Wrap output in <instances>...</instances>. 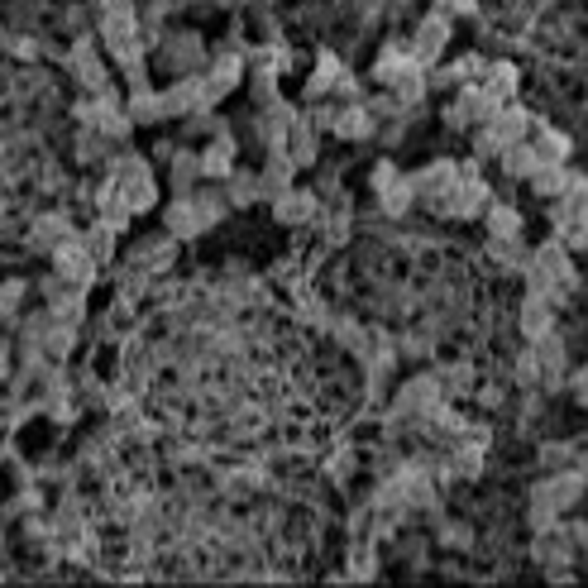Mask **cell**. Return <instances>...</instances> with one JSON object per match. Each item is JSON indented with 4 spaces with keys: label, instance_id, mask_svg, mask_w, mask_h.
Returning a JSON list of instances; mask_svg holds the SVG:
<instances>
[{
    "label": "cell",
    "instance_id": "cell-1",
    "mask_svg": "<svg viewBox=\"0 0 588 588\" xmlns=\"http://www.w3.org/2000/svg\"><path fill=\"white\" fill-rule=\"evenodd\" d=\"M526 283H531V292H541L550 302L569 297L579 278H574V263H569L565 244H541V249L526 259Z\"/></svg>",
    "mask_w": 588,
    "mask_h": 588
},
{
    "label": "cell",
    "instance_id": "cell-9",
    "mask_svg": "<svg viewBox=\"0 0 588 588\" xmlns=\"http://www.w3.org/2000/svg\"><path fill=\"white\" fill-rule=\"evenodd\" d=\"M273 216L283 220V225H311V220L321 216V201H316V192H306V187H283L278 201H273Z\"/></svg>",
    "mask_w": 588,
    "mask_h": 588
},
{
    "label": "cell",
    "instance_id": "cell-17",
    "mask_svg": "<svg viewBox=\"0 0 588 588\" xmlns=\"http://www.w3.org/2000/svg\"><path fill=\"white\" fill-rule=\"evenodd\" d=\"M240 72H244L240 53H220L216 63H211V72H206V82H211V91H216V101H220V96H230V91H235V82H240Z\"/></svg>",
    "mask_w": 588,
    "mask_h": 588
},
{
    "label": "cell",
    "instance_id": "cell-23",
    "mask_svg": "<svg viewBox=\"0 0 588 588\" xmlns=\"http://www.w3.org/2000/svg\"><path fill=\"white\" fill-rule=\"evenodd\" d=\"M130 115L134 120H144V125H149V120H163V115H168V96H153V91H134V101H130Z\"/></svg>",
    "mask_w": 588,
    "mask_h": 588
},
{
    "label": "cell",
    "instance_id": "cell-18",
    "mask_svg": "<svg viewBox=\"0 0 588 588\" xmlns=\"http://www.w3.org/2000/svg\"><path fill=\"white\" fill-rule=\"evenodd\" d=\"M479 87L493 91L498 101H512V96H517V67H512V63H488V67H483Z\"/></svg>",
    "mask_w": 588,
    "mask_h": 588
},
{
    "label": "cell",
    "instance_id": "cell-16",
    "mask_svg": "<svg viewBox=\"0 0 588 588\" xmlns=\"http://www.w3.org/2000/svg\"><path fill=\"white\" fill-rule=\"evenodd\" d=\"M230 168H235V139L220 130L216 139H211V149L201 153V177H220V182H225Z\"/></svg>",
    "mask_w": 588,
    "mask_h": 588
},
{
    "label": "cell",
    "instance_id": "cell-12",
    "mask_svg": "<svg viewBox=\"0 0 588 588\" xmlns=\"http://www.w3.org/2000/svg\"><path fill=\"white\" fill-rule=\"evenodd\" d=\"M522 335L536 345V340H545V335H555V302L550 297H541V292H531L522 306Z\"/></svg>",
    "mask_w": 588,
    "mask_h": 588
},
{
    "label": "cell",
    "instance_id": "cell-7",
    "mask_svg": "<svg viewBox=\"0 0 588 588\" xmlns=\"http://www.w3.org/2000/svg\"><path fill=\"white\" fill-rule=\"evenodd\" d=\"M450 48V15H426V20L416 24V34H412V53H416V63L421 67H431Z\"/></svg>",
    "mask_w": 588,
    "mask_h": 588
},
{
    "label": "cell",
    "instance_id": "cell-25",
    "mask_svg": "<svg viewBox=\"0 0 588 588\" xmlns=\"http://www.w3.org/2000/svg\"><path fill=\"white\" fill-rule=\"evenodd\" d=\"M168 53H173V67H182V72H192V67H201V39H196V34H182V39H168Z\"/></svg>",
    "mask_w": 588,
    "mask_h": 588
},
{
    "label": "cell",
    "instance_id": "cell-21",
    "mask_svg": "<svg viewBox=\"0 0 588 588\" xmlns=\"http://www.w3.org/2000/svg\"><path fill=\"white\" fill-rule=\"evenodd\" d=\"M72 235V225H67L63 216H44L34 220V230H29V240H34V249H58V244Z\"/></svg>",
    "mask_w": 588,
    "mask_h": 588
},
{
    "label": "cell",
    "instance_id": "cell-11",
    "mask_svg": "<svg viewBox=\"0 0 588 588\" xmlns=\"http://www.w3.org/2000/svg\"><path fill=\"white\" fill-rule=\"evenodd\" d=\"M536 560H541L545 569L550 565H569V560H574V536H569L565 526H541V531H536Z\"/></svg>",
    "mask_w": 588,
    "mask_h": 588
},
{
    "label": "cell",
    "instance_id": "cell-29",
    "mask_svg": "<svg viewBox=\"0 0 588 588\" xmlns=\"http://www.w3.org/2000/svg\"><path fill=\"white\" fill-rule=\"evenodd\" d=\"M440 536H445V545H469V531H464V526H445Z\"/></svg>",
    "mask_w": 588,
    "mask_h": 588
},
{
    "label": "cell",
    "instance_id": "cell-22",
    "mask_svg": "<svg viewBox=\"0 0 588 588\" xmlns=\"http://www.w3.org/2000/svg\"><path fill=\"white\" fill-rule=\"evenodd\" d=\"M225 192H230V206H244V201L263 196V177H259V173H240V168H230V177H225Z\"/></svg>",
    "mask_w": 588,
    "mask_h": 588
},
{
    "label": "cell",
    "instance_id": "cell-4",
    "mask_svg": "<svg viewBox=\"0 0 588 588\" xmlns=\"http://www.w3.org/2000/svg\"><path fill=\"white\" fill-rule=\"evenodd\" d=\"M225 216V201L220 196H182L173 211H168V230L173 235H182V240H192V235H201V230H211L216 220Z\"/></svg>",
    "mask_w": 588,
    "mask_h": 588
},
{
    "label": "cell",
    "instance_id": "cell-8",
    "mask_svg": "<svg viewBox=\"0 0 588 588\" xmlns=\"http://www.w3.org/2000/svg\"><path fill=\"white\" fill-rule=\"evenodd\" d=\"M373 192L383 201V211L388 216H402L407 206H412V177H402L392 163H378V173H373Z\"/></svg>",
    "mask_w": 588,
    "mask_h": 588
},
{
    "label": "cell",
    "instance_id": "cell-30",
    "mask_svg": "<svg viewBox=\"0 0 588 588\" xmlns=\"http://www.w3.org/2000/svg\"><path fill=\"white\" fill-rule=\"evenodd\" d=\"M569 388H574V397H579V402L588 407V369H584V373H574V383H569Z\"/></svg>",
    "mask_w": 588,
    "mask_h": 588
},
{
    "label": "cell",
    "instance_id": "cell-31",
    "mask_svg": "<svg viewBox=\"0 0 588 588\" xmlns=\"http://www.w3.org/2000/svg\"><path fill=\"white\" fill-rule=\"evenodd\" d=\"M579 474H584V483H588V455H584V459H579Z\"/></svg>",
    "mask_w": 588,
    "mask_h": 588
},
{
    "label": "cell",
    "instance_id": "cell-10",
    "mask_svg": "<svg viewBox=\"0 0 588 588\" xmlns=\"http://www.w3.org/2000/svg\"><path fill=\"white\" fill-rule=\"evenodd\" d=\"M321 125H326L330 134H340V139H364V134H373V120L364 106H326L321 110Z\"/></svg>",
    "mask_w": 588,
    "mask_h": 588
},
{
    "label": "cell",
    "instance_id": "cell-13",
    "mask_svg": "<svg viewBox=\"0 0 588 588\" xmlns=\"http://www.w3.org/2000/svg\"><path fill=\"white\" fill-rule=\"evenodd\" d=\"M531 149H536V158H541V163H565L569 153H574V144H569L565 130H555V125L536 120V125H531Z\"/></svg>",
    "mask_w": 588,
    "mask_h": 588
},
{
    "label": "cell",
    "instance_id": "cell-26",
    "mask_svg": "<svg viewBox=\"0 0 588 588\" xmlns=\"http://www.w3.org/2000/svg\"><path fill=\"white\" fill-rule=\"evenodd\" d=\"M173 177H177V187H192L196 177H201V158H192V153H177Z\"/></svg>",
    "mask_w": 588,
    "mask_h": 588
},
{
    "label": "cell",
    "instance_id": "cell-14",
    "mask_svg": "<svg viewBox=\"0 0 588 588\" xmlns=\"http://www.w3.org/2000/svg\"><path fill=\"white\" fill-rule=\"evenodd\" d=\"M536 364H541V383L545 388H555V383H565V345L555 340V335H545V340H536Z\"/></svg>",
    "mask_w": 588,
    "mask_h": 588
},
{
    "label": "cell",
    "instance_id": "cell-24",
    "mask_svg": "<svg viewBox=\"0 0 588 588\" xmlns=\"http://www.w3.org/2000/svg\"><path fill=\"white\" fill-rule=\"evenodd\" d=\"M488 230H493V240H517L522 216H517L512 206H488Z\"/></svg>",
    "mask_w": 588,
    "mask_h": 588
},
{
    "label": "cell",
    "instance_id": "cell-32",
    "mask_svg": "<svg viewBox=\"0 0 588 588\" xmlns=\"http://www.w3.org/2000/svg\"><path fill=\"white\" fill-rule=\"evenodd\" d=\"M584 560H588V541H584Z\"/></svg>",
    "mask_w": 588,
    "mask_h": 588
},
{
    "label": "cell",
    "instance_id": "cell-28",
    "mask_svg": "<svg viewBox=\"0 0 588 588\" xmlns=\"http://www.w3.org/2000/svg\"><path fill=\"white\" fill-rule=\"evenodd\" d=\"M545 469H569V459H574V455H569V450H565V445H545Z\"/></svg>",
    "mask_w": 588,
    "mask_h": 588
},
{
    "label": "cell",
    "instance_id": "cell-27",
    "mask_svg": "<svg viewBox=\"0 0 588 588\" xmlns=\"http://www.w3.org/2000/svg\"><path fill=\"white\" fill-rule=\"evenodd\" d=\"M469 383H474V369H469V364H455V369L440 373V388H450V392H464Z\"/></svg>",
    "mask_w": 588,
    "mask_h": 588
},
{
    "label": "cell",
    "instance_id": "cell-3",
    "mask_svg": "<svg viewBox=\"0 0 588 588\" xmlns=\"http://www.w3.org/2000/svg\"><path fill=\"white\" fill-rule=\"evenodd\" d=\"M110 182H115V192H120V201H125L130 211H149L153 201H158V182H153L144 158H120L115 173H110Z\"/></svg>",
    "mask_w": 588,
    "mask_h": 588
},
{
    "label": "cell",
    "instance_id": "cell-20",
    "mask_svg": "<svg viewBox=\"0 0 588 588\" xmlns=\"http://www.w3.org/2000/svg\"><path fill=\"white\" fill-rule=\"evenodd\" d=\"M502 158V168H507V177H517V182H526V177L536 173V163H541V158H536V149H531V144H512V149H502L498 153Z\"/></svg>",
    "mask_w": 588,
    "mask_h": 588
},
{
    "label": "cell",
    "instance_id": "cell-15",
    "mask_svg": "<svg viewBox=\"0 0 588 588\" xmlns=\"http://www.w3.org/2000/svg\"><path fill=\"white\" fill-rule=\"evenodd\" d=\"M278 153H287V158H292V168L311 163V158H316V130H311L306 120H297V115H292V125H287V139H283V149H278Z\"/></svg>",
    "mask_w": 588,
    "mask_h": 588
},
{
    "label": "cell",
    "instance_id": "cell-2",
    "mask_svg": "<svg viewBox=\"0 0 588 588\" xmlns=\"http://www.w3.org/2000/svg\"><path fill=\"white\" fill-rule=\"evenodd\" d=\"M531 125H536V115H531V110L512 106V101H502V106L479 125V134H474V149H479L483 158H498L502 149L522 144L526 134H531Z\"/></svg>",
    "mask_w": 588,
    "mask_h": 588
},
{
    "label": "cell",
    "instance_id": "cell-6",
    "mask_svg": "<svg viewBox=\"0 0 588 588\" xmlns=\"http://www.w3.org/2000/svg\"><path fill=\"white\" fill-rule=\"evenodd\" d=\"M306 96L311 101H326V96H354V77L345 72V63L335 53H321L316 58V72L306 77Z\"/></svg>",
    "mask_w": 588,
    "mask_h": 588
},
{
    "label": "cell",
    "instance_id": "cell-5",
    "mask_svg": "<svg viewBox=\"0 0 588 588\" xmlns=\"http://www.w3.org/2000/svg\"><path fill=\"white\" fill-rule=\"evenodd\" d=\"M440 407H445V388H440L436 373H421L412 383H402V392H397V416L402 421H426Z\"/></svg>",
    "mask_w": 588,
    "mask_h": 588
},
{
    "label": "cell",
    "instance_id": "cell-19",
    "mask_svg": "<svg viewBox=\"0 0 588 588\" xmlns=\"http://www.w3.org/2000/svg\"><path fill=\"white\" fill-rule=\"evenodd\" d=\"M526 182H531V192H541V196H565L569 168L565 163H536V173L526 177Z\"/></svg>",
    "mask_w": 588,
    "mask_h": 588
}]
</instances>
